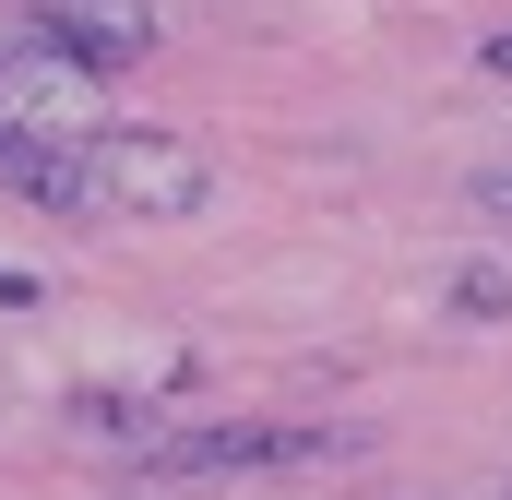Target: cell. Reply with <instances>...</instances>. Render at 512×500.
Wrapping results in <instances>:
<instances>
[{
    "instance_id": "obj_1",
    "label": "cell",
    "mask_w": 512,
    "mask_h": 500,
    "mask_svg": "<svg viewBox=\"0 0 512 500\" xmlns=\"http://www.w3.org/2000/svg\"><path fill=\"white\" fill-rule=\"evenodd\" d=\"M84 167H96V203H120V215H143V227H179V215L215 203L203 143L143 131V120H96V131H84Z\"/></svg>"
},
{
    "instance_id": "obj_2",
    "label": "cell",
    "mask_w": 512,
    "mask_h": 500,
    "mask_svg": "<svg viewBox=\"0 0 512 500\" xmlns=\"http://www.w3.org/2000/svg\"><path fill=\"white\" fill-rule=\"evenodd\" d=\"M0 120L48 131V143H84V131L108 120V96H96V72H84L72 48H48V36L24 24V36H0Z\"/></svg>"
},
{
    "instance_id": "obj_3",
    "label": "cell",
    "mask_w": 512,
    "mask_h": 500,
    "mask_svg": "<svg viewBox=\"0 0 512 500\" xmlns=\"http://www.w3.org/2000/svg\"><path fill=\"white\" fill-rule=\"evenodd\" d=\"M346 453L334 429H298V417H215V429H179L155 465L167 477H262V465H322Z\"/></svg>"
},
{
    "instance_id": "obj_4",
    "label": "cell",
    "mask_w": 512,
    "mask_h": 500,
    "mask_svg": "<svg viewBox=\"0 0 512 500\" xmlns=\"http://www.w3.org/2000/svg\"><path fill=\"white\" fill-rule=\"evenodd\" d=\"M36 36L72 48L84 72H131L155 60V0H36Z\"/></svg>"
},
{
    "instance_id": "obj_5",
    "label": "cell",
    "mask_w": 512,
    "mask_h": 500,
    "mask_svg": "<svg viewBox=\"0 0 512 500\" xmlns=\"http://www.w3.org/2000/svg\"><path fill=\"white\" fill-rule=\"evenodd\" d=\"M501 310H512V274H489V262L453 274V322H501Z\"/></svg>"
},
{
    "instance_id": "obj_6",
    "label": "cell",
    "mask_w": 512,
    "mask_h": 500,
    "mask_svg": "<svg viewBox=\"0 0 512 500\" xmlns=\"http://www.w3.org/2000/svg\"><path fill=\"white\" fill-rule=\"evenodd\" d=\"M477 215H501V227H512V179H477Z\"/></svg>"
},
{
    "instance_id": "obj_7",
    "label": "cell",
    "mask_w": 512,
    "mask_h": 500,
    "mask_svg": "<svg viewBox=\"0 0 512 500\" xmlns=\"http://www.w3.org/2000/svg\"><path fill=\"white\" fill-rule=\"evenodd\" d=\"M489 72H512V36H489Z\"/></svg>"
}]
</instances>
